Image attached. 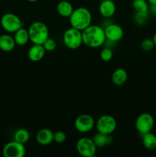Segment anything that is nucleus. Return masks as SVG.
Listing matches in <instances>:
<instances>
[{"mask_svg":"<svg viewBox=\"0 0 156 157\" xmlns=\"http://www.w3.org/2000/svg\"><path fill=\"white\" fill-rule=\"evenodd\" d=\"M82 37L83 44L91 48L101 47L106 39L103 28L95 25H90L82 31Z\"/></svg>","mask_w":156,"mask_h":157,"instance_id":"nucleus-1","label":"nucleus"},{"mask_svg":"<svg viewBox=\"0 0 156 157\" xmlns=\"http://www.w3.org/2000/svg\"><path fill=\"white\" fill-rule=\"evenodd\" d=\"M69 20L71 27L82 32L91 25L92 14L87 8H76L73 9V12L69 17Z\"/></svg>","mask_w":156,"mask_h":157,"instance_id":"nucleus-2","label":"nucleus"},{"mask_svg":"<svg viewBox=\"0 0 156 157\" xmlns=\"http://www.w3.org/2000/svg\"><path fill=\"white\" fill-rule=\"evenodd\" d=\"M29 39L33 44H43L49 38V30L44 22L40 21H34L29 26Z\"/></svg>","mask_w":156,"mask_h":157,"instance_id":"nucleus-3","label":"nucleus"},{"mask_svg":"<svg viewBox=\"0 0 156 157\" xmlns=\"http://www.w3.org/2000/svg\"><path fill=\"white\" fill-rule=\"evenodd\" d=\"M63 41L67 48L76 50L83 44L82 32L71 27L67 29L63 35Z\"/></svg>","mask_w":156,"mask_h":157,"instance_id":"nucleus-4","label":"nucleus"},{"mask_svg":"<svg viewBox=\"0 0 156 157\" xmlns=\"http://www.w3.org/2000/svg\"><path fill=\"white\" fill-rule=\"evenodd\" d=\"M1 25L2 29L8 33H15L16 31L24 25L21 18L14 13H6L2 16Z\"/></svg>","mask_w":156,"mask_h":157,"instance_id":"nucleus-5","label":"nucleus"},{"mask_svg":"<svg viewBox=\"0 0 156 157\" xmlns=\"http://www.w3.org/2000/svg\"><path fill=\"white\" fill-rule=\"evenodd\" d=\"M96 127L97 132L106 134H112L116 130L117 122L111 115L104 114L98 118L96 123Z\"/></svg>","mask_w":156,"mask_h":157,"instance_id":"nucleus-6","label":"nucleus"},{"mask_svg":"<svg viewBox=\"0 0 156 157\" xmlns=\"http://www.w3.org/2000/svg\"><path fill=\"white\" fill-rule=\"evenodd\" d=\"M96 146L93 139L84 136L80 138L76 144V150L80 156L84 157H93L96 153Z\"/></svg>","mask_w":156,"mask_h":157,"instance_id":"nucleus-7","label":"nucleus"},{"mask_svg":"<svg viewBox=\"0 0 156 157\" xmlns=\"http://www.w3.org/2000/svg\"><path fill=\"white\" fill-rule=\"evenodd\" d=\"M154 124V120L152 115L149 113H142L136 118V129L140 134L151 132Z\"/></svg>","mask_w":156,"mask_h":157,"instance_id":"nucleus-8","label":"nucleus"},{"mask_svg":"<svg viewBox=\"0 0 156 157\" xmlns=\"http://www.w3.org/2000/svg\"><path fill=\"white\" fill-rule=\"evenodd\" d=\"M25 153L24 144L15 140L6 144L2 150V154L5 157H24Z\"/></svg>","mask_w":156,"mask_h":157,"instance_id":"nucleus-9","label":"nucleus"},{"mask_svg":"<svg viewBox=\"0 0 156 157\" xmlns=\"http://www.w3.org/2000/svg\"><path fill=\"white\" fill-rule=\"evenodd\" d=\"M94 126V119L93 117L87 113L79 115L74 121L75 129L81 133H86L91 131Z\"/></svg>","mask_w":156,"mask_h":157,"instance_id":"nucleus-10","label":"nucleus"},{"mask_svg":"<svg viewBox=\"0 0 156 157\" xmlns=\"http://www.w3.org/2000/svg\"><path fill=\"white\" fill-rule=\"evenodd\" d=\"M103 29L106 38L107 40L118 42L123 38L124 31L119 25L116 23H110Z\"/></svg>","mask_w":156,"mask_h":157,"instance_id":"nucleus-11","label":"nucleus"},{"mask_svg":"<svg viewBox=\"0 0 156 157\" xmlns=\"http://www.w3.org/2000/svg\"><path fill=\"white\" fill-rule=\"evenodd\" d=\"M116 6L113 0H103L99 6V14L105 18H110L115 14Z\"/></svg>","mask_w":156,"mask_h":157,"instance_id":"nucleus-12","label":"nucleus"},{"mask_svg":"<svg viewBox=\"0 0 156 157\" xmlns=\"http://www.w3.org/2000/svg\"><path fill=\"white\" fill-rule=\"evenodd\" d=\"M45 52L46 50L44 49L43 44H33V45L28 49V57L30 61L33 62H38L43 59Z\"/></svg>","mask_w":156,"mask_h":157,"instance_id":"nucleus-13","label":"nucleus"},{"mask_svg":"<svg viewBox=\"0 0 156 157\" xmlns=\"http://www.w3.org/2000/svg\"><path fill=\"white\" fill-rule=\"evenodd\" d=\"M36 140L41 146L50 145L54 141V132L50 129H41L37 133Z\"/></svg>","mask_w":156,"mask_h":157,"instance_id":"nucleus-14","label":"nucleus"},{"mask_svg":"<svg viewBox=\"0 0 156 157\" xmlns=\"http://www.w3.org/2000/svg\"><path fill=\"white\" fill-rule=\"evenodd\" d=\"M92 139L96 147H99V148L111 145L113 143V137L111 134H106V133H102L99 132L95 133Z\"/></svg>","mask_w":156,"mask_h":157,"instance_id":"nucleus-15","label":"nucleus"},{"mask_svg":"<svg viewBox=\"0 0 156 157\" xmlns=\"http://www.w3.org/2000/svg\"><path fill=\"white\" fill-rule=\"evenodd\" d=\"M15 41L13 36L8 34L0 35V49L5 52H12L15 48Z\"/></svg>","mask_w":156,"mask_h":157,"instance_id":"nucleus-16","label":"nucleus"},{"mask_svg":"<svg viewBox=\"0 0 156 157\" xmlns=\"http://www.w3.org/2000/svg\"><path fill=\"white\" fill-rule=\"evenodd\" d=\"M111 79L115 85H123L128 79V73L124 68H118L113 71Z\"/></svg>","mask_w":156,"mask_h":157,"instance_id":"nucleus-17","label":"nucleus"},{"mask_svg":"<svg viewBox=\"0 0 156 157\" xmlns=\"http://www.w3.org/2000/svg\"><path fill=\"white\" fill-rule=\"evenodd\" d=\"M73 6L70 2L61 1L57 5V12L61 16L64 18H69L73 12Z\"/></svg>","mask_w":156,"mask_h":157,"instance_id":"nucleus-18","label":"nucleus"},{"mask_svg":"<svg viewBox=\"0 0 156 157\" xmlns=\"http://www.w3.org/2000/svg\"><path fill=\"white\" fill-rule=\"evenodd\" d=\"M14 40L15 44L18 46H24L30 41L29 39V34L28 29L24 28H21L14 33Z\"/></svg>","mask_w":156,"mask_h":157,"instance_id":"nucleus-19","label":"nucleus"},{"mask_svg":"<svg viewBox=\"0 0 156 157\" xmlns=\"http://www.w3.org/2000/svg\"><path fill=\"white\" fill-rule=\"evenodd\" d=\"M142 145L148 150H154L156 149V135L154 133H148L142 134Z\"/></svg>","mask_w":156,"mask_h":157,"instance_id":"nucleus-20","label":"nucleus"},{"mask_svg":"<svg viewBox=\"0 0 156 157\" xmlns=\"http://www.w3.org/2000/svg\"><path fill=\"white\" fill-rule=\"evenodd\" d=\"M30 139V133L25 129H18L14 133V140L21 144H24Z\"/></svg>","mask_w":156,"mask_h":157,"instance_id":"nucleus-21","label":"nucleus"},{"mask_svg":"<svg viewBox=\"0 0 156 157\" xmlns=\"http://www.w3.org/2000/svg\"><path fill=\"white\" fill-rule=\"evenodd\" d=\"M132 7L137 12H148L149 4L147 0H133Z\"/></svg>","mask_w":156,"mask_h":157,"instance_id":"nucleus-22","label":"nucleus"},{"mask_svg":"<svg viewBox=\"0 0 156 157\" xmlns=\"http://www.w3.org/2000/svg\"><path fill=\"white\" fill-rule=\"evenodd\" d=\"M149 15V12H136V15L134 17V21L139 25H143L146 23L147 20Z\"/></svg>","mask_w":156,"mask_h":157,"instance_id":"nucleus-23","label":"nucleus"},{"mask_svg":"<svg viewBox=\"0 0 156 157\" xmlns=\"http://www.w3.org/2000/svg\"><path fill=\"white\" fill-rule=\"evenodd\" d=\"M99 57H100V59L102 61H105V62L111 61L113 57V49L110 48L104 47L101 50L100 54H99Z\"/></svg>","mask_w":156,"mask_h":157,"instance_id":"nucleus-24","label":"nucleus"},{"mask_svg":"<svg viewBox=\"0 0 156 157\" xmlns=\"http://www.w3.org/2000/svg\"><path fill=\"white\" fill-rule=\"evenodd\" d=\"M141 48L144 51V52H150V51L153 50L155 45H154V41L152 38H145L141 42Z\"/></svg>","mask_w":156,"mask_h":157,"instance_id":"nucleus-25","label":"nucleus"},{"mask_svg":"<svg viewBox=\"0 0 156 157\" xmlns=\"http://www.w3.org/2000/svg\"><path fill=\"white\" fill-rule=\"evenodd\" d=\"M43 46H44V49L46 52H53L55 50L57 47L56 41L53 39V38H48L44 43H43Z\"/></svg>","mask_w":156,"mask_h":157,"instance_id":"nucleus-26","label":"nucleus"},{"mask_svg":"<svg viewBox=\"0 0 156 157\" xmlns=\"http://www.w3.org/2000/svg\"><path fill=\"white\" fill-rule=\"evenodd\" d=\"M67 140V135L63 131H57L54 133V141L58 144H63Z\"/></svg>","mask_w":156,"mask_h":157,"instance_id":"nucleus-27","label":"nucleus"},{"mask_svg":"<svg viewBox=\"0 0 156 157\" xmlns=\"http://www.w3.org/2000/svg\"><path fill=\"white\" fill-rule=\"evenodd\" d=\"M148 12H151L152 15H156V6H149Z\"/></svg>","mask_w":156,"mask_h":157,"instance_id":"nucleus-28","label":"nucleus"},{"mask_svg":"<svg viewBox=\"0 0 156 157\" xmlns=\"http://www.w3.org/2000/svg\"><path fill=\"white\" fill-rule=\"evenodd\" d=\"M150 6H156V0H147Z\"/></svg>","mask_w":156,"mask_h":157,"instance_id":"nucleus-29","label":"nucleus"},{"mask_svg":"<svg viewBox=\"0 0 156 157\" xmlns=\"http://www.w3.org/2000/svg\"><path fill=\"white\" fill-rule=\"evenodd\" d=\"M153 41H154V45H155L156 47V32L154 34V35H153V38H152Z\"/></svg>","mask_w":156,"mask_h":157,"instance_id":"nucleus-30","label":"nucleus"},{"mask_svg":"<svg viewBox=\"0 0 156 157\" xmlns=\"http://www.w3.org/2000/svg\"><path fill=\"white\" fill-rule=\"evenodd\" d=\"M28 2H35L38 1V0H27Z\"/></svg>","mask_w":156,"mask_h":157,"instance_id":"nucleus-31","label":"nucleus"},{"mask_svg":"<svg viewBox=\"0 0 156 157\" xmlns=\"http://www.w3.org/2000/svg\"><path fill=\"white\" fill-rule=\"evenodd\" d=\"M99 1H100V2H101V1H103V0H99Z\"/></svg>","mask_w":156,"mask_h":157,"instance_id":"nucleus-32","label":"nucleus"}]
</instances>
